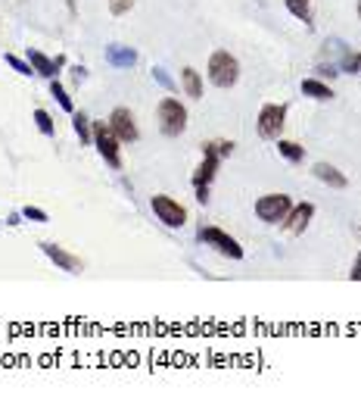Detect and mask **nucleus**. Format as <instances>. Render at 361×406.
Instances as JSON below:
<instances>
[{
	"label": "nucleus",
	"mask_w": 361,
	"mask_h": 406,
	"mask_svg": "<svg viewBox=\"0 0 361 406\" xmlns=\"http://www.w3.org/2000/svg\"><path fill=\"white\" fill-rule=\"evenodd\" d=\"M72 128L81 138V144H94V122L84 113H72Z\"/></svg>",
	"instance_id": "18"
},
{
	"label": "nucleus",
	"mask_w": 361,
	"mask_h": 406,
	"mask_svg": "<svg viewBox=\"0 0 361 406\" xmlns=\"http://www.w3.org/2000/svg\"><path fill=\"white\" fill-rule=\"evenodd\" d=\"M149 210L156 213V219H159L165 229H184V222H187V210L168 194H156L153 200H149Z\"/></svg>",
	"instance_id": "6"
},
{
	"label": "nucleus",
	"mask_w": 361,
	"mask_h": 406,
	"mask_svg": "<svg viewBox=\"0 0 361 406\" xmlns=\"http://www.w3.org/2000/svg\"><path fill=\"white\" fill-rule=\"evenodd\" d=\"M94 147H97V153L103 157L106 166L122 169V141L116 138L110 122H94Z\"/></svg>",
	"instance_id": "4"
},
{
	"label": "nucleus",
	"mask_w": 361,
	"mask_h": 406,
	"mask_svg": "<svg viewBox=\"0 0 361 406\" xmlns=\"http://www.w3.org/2000/svg\"><path fill=\"white\" fill-rule=\"evenodd\" d=\"M41 250H44V256L53 262V266H59L63 272H81V260L78 256H72L65 247H59V244H50L44 241L41 244Z\"/></svg>",
	"instance_id": "10"
},
{
	"label": "nucleus",
	"mask_w": 361,
	"mask_h": 406,
	"mask_svg": "<svg viewBox=\"0 0 361 406\" xmlns=\"http://www.w3.org/2000/svg\"><path fill=\"white\" fill-rule=\"evenodd\" d=\"M278 153L293 166H299L305 160V147L296 144V141H287V138H278Z\"/></svg>",
	"instance_id": "17"
},
{
	"label": "nucleus",
	"mask_w": 361,
	"mask_h": 406,
	"mask_svg": "<svg viewBox=\"0 0 361 406\" xmlns=\"http://www.w3.org/2000/svg\"><path fill=\"white\" fill-rule=\"evenodd\" d=\"M231 151H234V141H225V138H215V141H206L203 144V153H215V157H231Z\"/></svg>",
	"instance_id": "22"
},
{
	"label": "nucleus",
	"mask_w": 361,
	"mask_h": 406,
	"mask_svg": "<svg viewBox=\"0 0 361 406\" xmlns=\"http://www.w3.org/2000/svg\"><path fill=\"white\" fill-rule=\"evenodd\" d=\"M206 75L215 88H234L240 81V63L234 53L227 50H215L209 57V66H206Z\"/></svg>",
	"instance_id": "2"
},
{
	"label": "nucleus",
	"mask_w": 361,
	"mask_h": 406,
	"mask_svg": "<svg viewBox=\"0 0 361 406\" xmlns=\"http://www.w3.org/2000/svg\"><path fill=\"white\" fill-rule=\"evenodd\" d=\"M7 225H22V210L13 213V216H7Z\"/></svg>",
	"instance_id": "32"
},
{
	"label": "nucleus",
	"mask_w": 361,
	"mask_h": 406,
	"mask_svg": "<svg viewBox=\"0 0 361 406\" xmlns=\"http://www.w3.org/2000/svg\"><path fill=\"white\" fill-rule=\"evenodd\" d=\"M22 219H28V222H47V213L38 210V206H22Z\"/></svg>",
	"instance_id": "26"
},
{
	"label": "nucleus",
	"mask_w": 361,
	"mask_h": 406,
	"mask_svg": "<svg viewBox=\"0 0 361 406\" xmlns=\"http://www.w3.org/2000/svg\"><path fill=\"white\" fill-rule=\"evenodd\" d=\"M340 75V66H333V63H318V79H336Z\"/></svg>",
	"instance_id": "28"
},
{
	"label": "nucleus",
	"mask_w": 361,
	"mask_h": 406,
	"mask_svg": "<svg viewBox=\"0 0 361 406\" xmlns=\"http://www.w3.org/2000/svg\"><path fill=\"white\" fill-rule=\"evenodd\" d=\"M47 85H50V97H56V104L63 106L65 113H75V104H72L69 91H65V88L59 85V79H50V81H47Z\"/></svg>",
	"instance_id": "19"
},
{
	"label": "nucleus",
	"mask_w": 361,
	"mask_h": 406,
	"mask_svg": "<svg viewBox=\"0 0 361 406\" xmlns=\"http://www.w3.org/2000/svg\"><path fill=\"white\" fill-rule=\"evenodd\" d=\"M358 19H361V0H358Z\"/></svg>",
	"instance_id": "34"
},
{
	"label": "nucleus",
	"mask_w": 361,
	"mask_h": 406,
	"mask_svg": "<svg viewBox=\"0 0 361 406\" xmlns=\"http://www.w3.org/2000/svg\"><path fill=\"white\" fill-rule=\"evenodd\" d=\"M290 206H293V200L287 194H265L256 200V216L268 225H280L284 216L290 213Z\"/></svg>",
	"instance_id": "7"
},
{
	"label": "nucleus",
	"mask_w": 361,
	"mask_h": 406,
	"mask_svg": "<svg viewBox=\"0 0 361 406\" xmlns=\"http://www.w3.org/2000/svg\"><path fill=\"white\" fill-rule=\"evenodd\" d=\"M32 116H34V125H38V131H41V135H47V138H53V135H56V125H53V116H50L47 110H34Z\"/></svg>",
	"instance_id": "21"
},
{
	"label": "nucleus",
	"mask_w": 361,
	"mask_h": 406,
	"mask_svg": "<svg viewBox=\"0 0 361 406\" xmlns=\"http://www.w3.org/2000/svg\"><path fill=\"white\" fill-rule=\"evenodd\" d=\"M72 72H75V81H84V79H87V69H84V66H75Z\"/></svg>",
	"instance_id": "31"
},
{
	"label": "nucleus",
	"mask_w": 361,
	"mask_h": 406,
	"mask_svg": "<svg viewBox=\"0 0 361 406\" xmlns=\"http://www.w3.org/2000/svg\"><path fill=\"white\" fill-rule=\"evenodd\" d=\"M340 72H349V75L361 72V53H358V50H346V53H342V59H340Z\"/></svg>",
	"instance_id": "23"
},
{
	"label": "nucleus",
	"mask_w": 361,
	"mask_h": 406,
	"mask_svg": "<svg viewBox=\"0 0 361 406\" xmlns=\"http://www.w3.org/2000/svg\"><path fill=\"white\" fill-rule=\"evenodd\" d=\"M156 119H159V131L165 138H178L187 128V106L178 97H162L156 106Z\"/></svg>",
	"instance_id": "1"
},
{
	"label": "nucleus",
	"mask_w": 361,
	"mask_h": 406,
	"mask_svg": "<svg viewBox=\"0 0 361 406\" xmlns=\"http://www.w3.org/2000/svg\"><path fill=\"white\" fill-rule=\"evenodd\" d=\"M180 91L194 100L203 97V75L196 72V69H190V66L187 69H180Z\"/></svg>",
	"instance_id": "16"
},
{
	"label": "nucleus",
	"mask_w": 361,
	"mask_h": 406,
	"mask_svg": "<svg viewBox=\"0 0 361 406\" xmlns=\"http://www.w3.org/2000/svg\"><path fill=\"white\" fill-rule=\"evenodd\" d=\"M302 94L311 100H333V88H330L324 79H318V75L302 79Z\"/></svg>",
	"instance_id": "15"
},
{
	"label": "nucleus",
	"mask_w": 361,
	"mask_h": 406,
	"mask_svg": "<svg viewBox=\"0 0 361 406\" xmlns=\"http://www.w3.org/2000/svg\"><path fill=\"white\" fill-rule=\"evenodd\" d=\"M284 125H287V104H265L258 110L256 128L265 141H278L284 135Z\"/></svg>",
	"instance_id": "5"
},
{
	"label": "nucleus",
	"mask_w": 361,
	"mask_h": 406,
	"mask_svg": "<svg viewBox=\"0 0 361 406\" xmlns=\"http://www.w3.org/2000/svg\"><path fill=\"white\" fill-rule=\"evenodd\" d=\"M218 166H221V157H215V153H203V163L196 166V172H194V188H200V184H212L215 175H218Z\"/></svg>",
	"instance_id": "13"
},
{
	"label": "nucleus",
	"mask_w": 361,
	"mask_h": 406,
	"mask_svg": "<svg viewBox=\"0 0 361 406\" xmlns=\"http://www.w3.org/2000/svg\"><path fill=\"white\" fill-rule=\"evenodd\" d=\"M311 175H315L318 182H324L327 188H333V191H342L349 184V178L342 175L336 166H330V163H315V166H311Z\"/></svg>",
	"instance_id": "12"
},
{
	"label": "nucleus",
	"mask_w": 361,
	"mask_h": 406,
	"mask_svg": "<svg viewBox=\"0 0 361 406\" xmlns=\"http://www.w3.org/2000/svg\"><path fill=\"white\" fill-rule=\"evenodd\" d=\"M194 191H196V200H200V203L209 200V184H200V188H194Z\"/></svg>",
	"instance_id": "30"
},
{
	"label": "nucleus",
	"mask_w": 361,
	"mask_h": 406,
	"mask_svg": "<svg viewBox=\"0 0 361 406\" xmlns=\"http://www.w3.org/2000/svg\"><path fill=\"white\" fill-rule=\"evenodd\" d=\"M311 219H315V203H309V200H305V203H293L290 213H287L284 222H280V229H284L287 235L296 238V235H302V231L309 229Z\"/></svg>",
	"instance_id": "9"
},
{
	"label": "nucleus",
	"mask_w": 361,
	"mask_h": 406,
	"mask_svg": "<svg viewBox=\"0 0 361 406\" xmlns=\"http://www.w3.org/2000/svg\"><path fill=\"white\" fill-rule=\"evenodd\" d=\"M284 3H287V10H290L299 22L311 26V3H309V0H284Z\"/></svg>",
	"instance_id": "20"
},
{
	"label": "nucleus",
	"mask_w": 361,
	"mask_h": 406,
	"mask_svg": "<svg viewBox=\"0 0 361 406\" xmlns=\"http://www.w3.org/2000/svg\"><path fill=\"white\" fill-rule=\"evenodd\" d=\"M28 63H32V69H34V75H41V79H59V69H56V63H53L47 53H41V50H32L28 47Z\"/></svg>",
	"instance_id": "14"
},
{
	"label": "nucleus",
	"mask_w": 361,
	"mask_h": 406,
	"mask_svg": "<svg viewBox=\"0 0 361 406\" xmlns=\"http://www.w3.org/2000/svg\"><path fill=\"white\" fill-rule=\"evenodd\" d=\"M65 10H69V13L75 16V13H78V3H75V0H65Z\"/></svg>",
	"instance_id": "33"
},
{
	"label": "nucleus",
	"mask_w": 361,
	"mask_h": 406,
	"mask_svg": "<svg viewBox=\"0 0 361 406\" xmlns=\"http://www.w3.org/2000/svg\"><path fill=\"white\" fill-rule=\"evenodd\" d=\"M349 282H361V250H358V253H355L352 272H349Z\"/></svg>",
	"instance_id": "29"
},
{
	"label": "nucleus",
	"mask_w": 361,
	"mask_h": 406,
	"mask_svg": "<svg viewBox=\"0 0 361 406\" xmlns=\"http://www.w3.org/2000/svg\"><path fill=\"white\" fill-rule=\"evenodd\" d=\"M3 59H7V66H10V69H16V72H19V75H25V79H28V75H34V69H32V63H28V59H19L16 53H7Z\"/></svg>",
	"instance_id": "24"
},
{
	"label": "nucleus",
	"mask_w": 361,
	"mask_h": 406,
	"mask_svg": "<svg viewBox=\"0 0 361 406\" xmlns=\"http://www.w3.org/2000/svg\"><path fill=\"white\" fill-rule=\"evenodd\" d=\"M131 7H134V0H110V13H112V16L131 13Z\"/></svg>",
	"instance_id": "27"
},
{
	"label": "nucleus",
	"mask_w": 361,
	"mask_h": 406,
	"mask_svg": "<svg viewBox=\"0 0 361 406\" xmlns=\"http://www.w3.org/2000/svg\"><path fill=\"white\" fill-rule=\"evenodd\" d=\"M153 79L159 81V85L165 88L168 94H178V85H174V81H172V75H168L165 69H162V66H153Z\"/></svg>",
	"instance_id": "25"
},
{
	"label": "nucleus",
	"mask_w": 361,
	"mask_h": 406,
	"mask_svg": "<svg viewBox=\"0 0 361 406\" xmlns=\"http://www.w3.org/2000/svg\"><path fill=\"white\" fill-rule=\"evenodd\" d=\"M106 63H110L112 69H131V66L137 63V50L128 44H110L106 47Z\"/></svg>",
	"instance_id": "11"
},
{
	"label": "nucleus",
	"mask_w": 361,
	"mask_h": 406,
	"mask_svg": "<svg viewBox=\"0 0 361 406\" xmlns=\"http://www.w3.org/2000/svg\"><path fill=\"white\" fill-rule=\"evenodd\" d=\"M196 241L212 247L215 253L227 256V260H243V247H240L237 238H231L227 231L215 229V225H200V229H196Z\"/></svg>",
	"instance_id": "3"
},
{
	"label": "nucleus",
	"mask_w": 361,
	"mask_h": 406,
	"mask_svg": "<svg viewBox=\"0 0 361 406\" xmlns=\"http://www.w3.org/2000/svg\"><path fill=\"white\" fill-rule=\"evenodd\" d=\"M110 128L116 131V138L122 141V144H134V141L141 138V131H137V122H134V113L125 110V106H116V110H112Z\"/></svg>",
	"instance_id": "8"
}]
</instances>
